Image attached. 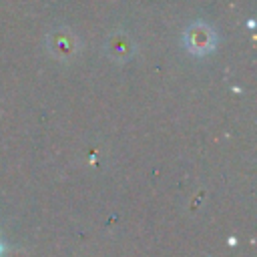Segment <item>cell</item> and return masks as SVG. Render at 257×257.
I'll list each match as a JSON object with an SVG mask.
<instances>
[{"label": "cell", "mask_w": 257, "mask_h": 257, "mask_svg": "<svg viewBox=\"0 0 257 257\" xmlns=\"http://www.w3.org/2000/svg\"><path fill=\"white\" fill-rule=\"evenodd\" d=\"M0 255H2V241H0Z\"/></svg>", "instance_id": "obj_1"}]
</instances>
